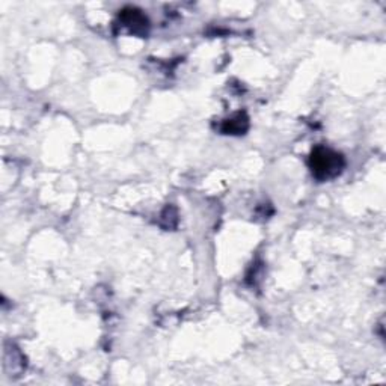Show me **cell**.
I'll use <instances>...</instances> for the list:
<instances>
[{
  "label": "cell",
  "instance_id": "3957f363",
  "mask_svg": "<svg viewBox=\"0 0 386 386\" xmlns=\"http://www.w3.org/2000/svg\"><path fill=\"white\" fill-rule=\"evenodd\" d=\"M249 127V119L245 113H236L230 119L224 121L222 132L226 134H243Z\"/></svg>",
  "mask_w": 386,
  "mask_h": 386
},
{
  "label": "cell",
  "instance_id": "6da1fadb",
  "mask_svg": "<svg viewBox=\"0 0 386 386\" xmlns=\"http://www.w3.org/2000/svg\"><path fill=\"white\" fill-rule=\"evenodd\" d=\"M313 176L320 181H328L337 178L343 172L346 162L343 154L330 149L328 147H315L311 151L308 160Z\"/></svg>",
  "mask_w": 386,
  "mask_h": 386
},
{
  "label": "cell",
  "instance_id": "7a4b0ae2",
  "mask_svg": "<svg viewBox=\"0 0 386 386\" xmlns=\"http://www.w3.org/2000/svg\"><path fill=\"white\" fill-rule=\"evenodd\" d=\"M119 20L133 35L143 36L148 32V19L142 14V11L136 10V8H125V10L121 12Z\"/></svg>",
  "mask_w": 386,
  "mask_h": 386
}]
</instances>
